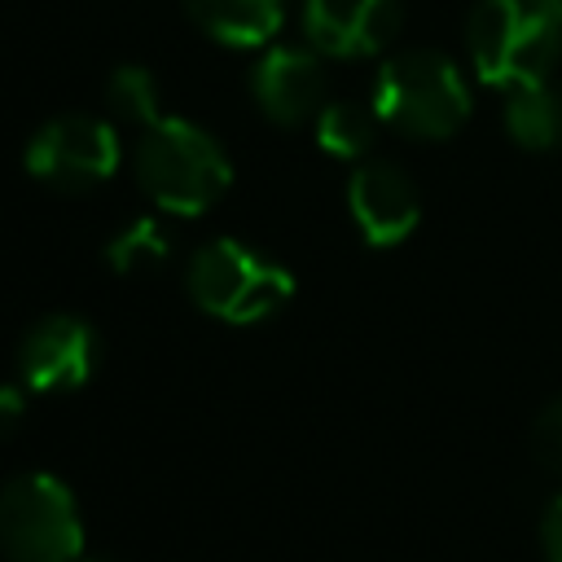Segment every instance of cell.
I'll use <instances>...</instances> for the list:
<instances>
[{
	"instance_id": "obj_1",
	"label": "cell",
	"mask_w": 562,
	"mask_h": 562,
	"mask_svg": "<svg viewBox=\"0 0 562 562\" xmlns=\"http://www.w3.org/2000/svg\"><path fill=\"white\" fill-rule=\"evenodd\" d=\"M465 40L479 79L492 88L549 79L562 57V0H479Z\"/></svg>"
},
{
	"instance_id": "obj_2",
	"label": "cell",
	"mask_w": 562,
	"mask_h": 562,
	"mask_svg": "<svg viewBox=\"0 0 562 562\" xmlns=\"http://www.w3.org/2000/svg\"><path fill=\"white\" fill-rule=\"evenodd\" d=\"M132 171L145 198L171 215H198L228 189V154L189 119H158L132 149Z\"/></svg>"
},
{
	"instance_id": "obj_3",
	"label": "cell",
	"mask_w": 562,
	"mask_h": 562,
	"mask_svg": "<svg viewBox=\"0 0 562 562\" xmlns=\"http://www.w3.org/2000/svg\"><path fill=\"white\" fill-rule=\"evenodd\" d=\"M373 110L395 132L439 140L465 123L470 92L452 57L435 48H404L382 61L373 79Z\"/></svg>"
},
{
	"instance_id": "obj_4",
	"label": "cell",
	"mask_w": 562,
	"mask_h": 562,
	"mask_svg": "<svg viewBox=\"0 0 562 562\" xmlns=\"http://www.w3.org/2000/svg\"><path fill=\"white\" fill-rule=\"evenodd\" d=\"M184 285H189V299L206 316H220L228 325L263 321L277 307H285L294 294V277L281 263L263 259L259 250L233 237L198 246L184 268Z\"/></svg>"
},
{
	"instance_id": "obj_5",
	"label": "cell",
	"mask_w": 562,
	"mask_h": 562,
	"mask_svg": "<svg viewBox=\"0 0 562 562\" xmlns=\"http://www.w3.org/2000/svg\"><path fill=\"white\" fill-rule=\"evenodd\" d=\"M0 553L9 562H79L83 518L57 474L26 470L0 487Z\"/></svg>"
},
{
	"instance_id": "obj_6",
	"label": "cell",
	"mask_w": 562,
	"mask_h": 562,
	"mask_svg": "<svg viewBox=\"0 0 562 562\" xmlns=\"http://www.w3.org/2000/svg\"><path fill=\"white\" fill-rule=\"evenodd\" d=\"M119 132L97 114H57L26 140V171L61 193H83L119 171Z\"/></svg>"
},
{
	"instance_id": "obj_7",
	"label": "cell",
	"mask_w": 562,
	"mask_h": 562,
	"mask_svg": "<svg viewBox=\"0 0 562 562\" xmlns=\"http://www.w3.org/2000/svg\"><path fill=\"white\" fill-rule=\"evenodd\" d=\"M97 369V329L75 312L40 316L18 342V378L40 395L75 391Z\"/></svg>"
},
{
	"instance_id": "obj_8",
	"label": "cell",
	"mask_w": 562,
	"mask_h": 562,
	"mask_svg": "<svg viewBox=\"0 0 562 562\" xmlns=\"http://www.w3.org/2000/svg\"><path fill=\"white\" fill-rule=\"evenodd\" d=\"M404 22L400 0H303V31L325 57L382 53Z\"/></svg>"
},
{
	"instance_id": "obj_9",
	"label": "cell",
	"mask_w": 562,
	"mask_h": 562,
	"mask_svg": "<svg viewBox=\"0 0 562 562\" xmlns=\"http://www.w3.org/2000/svg\"><path fill=\"white\" fill-rule=\"evenodd\" d=\"M347 206L369 246H395L422 220L417 184L395 162H382V158L356 167V176L347 184Z\"/></svg>"
},
{
	"instance_id": "obj_10",
	"label": "cell",
	"mask_w": 562,
	"mask_h": 562,
	"mask_svg": "<svg viewBox=\"0 0 562 562\" xmlns=\"http://www.w3.org/2000/svg\"><path fill=\"white\" fill-rule=\"evenodd\" d=\"M250 97L272 123L299 127L325 110V70L307 48H268L250 75Z\"/></svg>"
},
{
	"instance_id": "obj_11",
	"label": "cell",
	"mask_w": 562,
	"mask_h": 562,
	"mask_svg": "<svg viewBox=\"0 0 562 562\" xmlns=\"http://www.w3.org/2000/svg\"><path fill=\"white\" fill-rule=\"evenodd\" d=\"M184 13L228 48L268 44L285 22V0H184Z\"/></svg>"
},
{
	"instance_id": "obj_12",
	"label": "cell",
	"mask_w": 562,
	"mask_h": 562,
	"mask_svg": "<svg viewBox=\"0 0 562 562\" xmlns=\"http://www.w3.org/2000/svg\"><path fill=\"white\" fill-rule=\"evenodd\" d=\"M505 127L522 149H536V154L562 149V88L549 79L509 88Z\"/></svg>"
},
{
	"instance_id": "obj_13",
	"label": "cell",
	"mask_w": 562,
	"mask_h": 562,
	"mask_svg": "<svg viewBox=\"0 0 562 562\" xmlns=\"http://www.w3.org/2000/svg\"><path fill=\"white\" fill-rule=\"evenodd\" d=\"M378 110H364L356 101H325L316 114V140L334 158H364L378 136Z\"/></svg>"
},
{
	"instance_id": "obj_14",
	"label": "cell",
	"mask_w": 562,
	"mask_h": 562,
	"mask_svg": "<svg viewBox=\"0 0 562 562\" xmlns=\"http://www.w3.org/2000/svg\"><path fill=\"white\" fill-rule=\"evenodd\" d=\"M105 105L119 123H136V127H149L158 123V79L154 70L145 66H119L105 83Z\"/></svg>"
},
{
	"instance_id": "obj_15",
	"label": "cell",
	"mask_w": 562,
	"mask_h": 562,
	"mask_svg": "<svg viewBox=\"0 0 562 562\" xmlns=\"http://www.w3.org/2000/svg\"><path fill=\"white\" fill-rule=\"evenodd\" d=\"M171 255V241L158 220H132L119 237H110L105 259L114 272H149Z\"/></svg>"
},
{
	"instance_id": "obj_16",
	"label": "cell",
	"mask_w": 562,
	"mask_h": 562,
	"mask_svg": "<svg viewBox=\"0 0 562 562\" xmlns=\"http://www.w3.org/2000/svg\"><path fill=\"white\" fill-rule=\"evenodd\" d=\"M531 452H536L540 465L562 474V395L540 408V417L531 426Z\"/></svg>"
},
{
	"instance_id": "obj_17",
	"label": "cell",
	"mask_w": 562,
	"mask_h": 562,
	"mask_svg": "<svg viewBox=\"0 0 562 562\" xmlns=\"http://www.w3.org/2000/svg\"><path fill=\"white\" fill-rule=\"evenodd\" d=\"M540 544H544V562H562V496L540 518Z\"/></svg>"
},
{
	"instance_id": "obj_18",
	"label": "cell",
	"mask_w": 562,
	"mask_h": 562,
	"mask_svg": "<svg viewBox=\"0 0 562 562\" xmlns=\"http://www.w3.org/2000/svg\"><path fill=\"white\" fill-rule=\"evenodd\" d=\"M26 417V395L18 386H0V443L22 426Z\"/></svg>"
},
{
	"instance_id": "obj_19",
	"label": "cell",
	"mask_w": 562,
	"mask_h": 562,
	"mask_svg": "<svg viewBox=\"0 0 562 562\" xmlns=\"http://www.w3.org/2000/svg\"><path fill=\"white\" fill-rule=\"evenodd\" d=\"M88 562H110V558H88Z\"/></svg>"
}]
</instances>
